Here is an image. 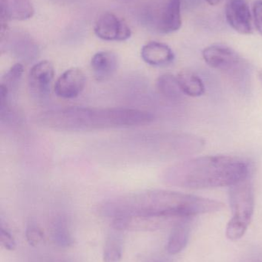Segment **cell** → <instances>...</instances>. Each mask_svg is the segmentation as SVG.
Returning <instances> with one entry per match:
<instances>
[{
    "mask_svg": "<svg viewBox=\"0 0 262 262\" xmlns=\"http://www.w3.org/2000/svg\"><path fill=\"white\" fill-rule=\"evenodd\" d=\"M258 77H259L260 81H261L262 84V70L260 71L259 74H258Z\"/></svg>",
    "mask_w": 262,
    "mask_h": 262,
    "instance_id": "cell-24",
    "label": "cell"
},
{
    "mask_svg": "<svg viewBox=\"0 0 262 262\" xmlns=\"http://www.w3.org/2000/svg\"><path fill=\"white\" fill-rule=\"evenodd\" d=\"M250 166L243 159L229 156H206L181 162L163 174L168 184L185 189L229 186L250 177Z\"/></svg>",
    "mask_w": 262,
    "mask_h": 262,
    "instance_id": "cell-2",
    "label": "cell"
},
{
    "mask_svg": "<svg viewBox=\"0 0 262 262\" xmlns=\"http://www.w3.org/2000/svg\"><path fill=\"white\" fill-rule=\"evenodd\" d=\"M52 239L57 246L67 248L73 244L72 233L66 220H56L52 226Z\"/></svg>",
    "mask_w": 262,
    "mask_h": 262,
    "instance_id": "cell-19",
    "label": "cell"
},
{
    "mask_svg": "<svg viewBox=\"0 0 262 262\" xmlns=\"http://www.w3.org/2000/svg\"><path fill=\"white\" fill-rule=\"evenodd\" d=\"M26 238L31 246L35 247L44 240V232L36 223L30 222L26 226Z\"/></svg>",
    "mask_w": 262,
    "mask_h": 262,
    "instance_id": "cell-20",
    "label": "cell"
},
{
    "mask_svg": "<svg viewBox=\"0 0 262 262\" xmlns=\"http://www.w3.org/2000/svg\"><path fill=\"white\" fill-rule=\"evenodd\" d=\"M0 243L6 250L14 251L16 248L15 238L10 231L3 226V223L1 224V229H0Z\"/></svg>",
    "mask_w": 262,
    "mask_h": 262,
    "instance_id": "cell-21",
    "label": "cell"
},
{
    "mask_svg": "<svg viewBox=\"0 0 262 262\" xmlns=\"http://www.w3.org/2000/svg\"><path fill=\"white\" fill-rule=\"evenodd\" d=\"M91 66L97 81H108L115 75L118 69V57L109 51L97 52L91 60Z\"/></svg>",
    "mask_w": 262,
    "mask_h": 262,
    "instance_id": "cell-10",
    "label": "cell"
},
{
    "mask_svg": "<svg viewBox=\"0 0 262 262\" xmlns=\"http://www.w3.org/2000/svg\"><path fill=\"white\" fill-rule=\"evenodd\" d=\"M229 204L232 218L226 229V236L237 241L246 234L255 210V189L251 177L229 187Z\"/></svg>",
    "mask_w": 262,
    "mask_h": 262,
    "instance_id": "cell-4",
    "label": "cell"
},
{
    "mask_svg": "<svg viewBox=\"0 0 262 262\" xmlns=\"http://www.w3.org/2000/svg\"><path fill=\"white\" fill-rule=\"evenodd\" d=\"M24 73V68L20 63H16L10 68L3 75L0 84V91L6 92L9 97L10 94L16 89Z\"/></svg>",
    "mask_w": 262,
    "mask_h": 262,
    "instance_id": "cell-18",
    "label": "cell"
},
{
    "mask_svg": "<svg viewBox=\"0 0 262 262\" xmlns=\"http://www.w3.org/2000/svg\"><path fill=\"white\" fill-rule=\"evenodd\" d=\"M223 207L215 200L155 189L111 199L102 205L100 212L112 220L132 216L180 219L218 212Z\"/></svg>",
    "mask_w": 262,
    "mask_h": 262,
    "instance_id": "cell-1",
    "label": "cell"
},
{
    "mask_svg": "<svg viewBox=\"0 0 262 262\" xmlns=\"http://www.w3.org/2000/svg\"><path fill=\"white\" fill-rule=\"evenodd\" d=\"M141 56L146 64L152 66H167L175 59L171 48L158 41H151L145 45L142 48Z\"/></svg>",
    "mask_w": 262,
    "mask_h": 262,
    "instance_id": "cell-11",
    "label": "cell"
},
{
    "mask_svg": "<svg viewBox=\"0 0 262 262\" xmlns=\"http://www.w3.org/2000/svg\"><path fill=\"white\" fill-rule=\"evenodd\" d=\"M123 253V242L120 237L117 235H109L103 249V262H121Z\"/></svg>",
    "mask_w": 262,
    "mask_h": 262,
    "instance_id": "cell-17",
    "label": "cell"
},
{
    "mask_svg": "<svg viewBox=\"0 0 262 262\" xmlns=\"http://www.w3.org/2000/svg\"><path fill=\"white\" fill-rule=\"evenodd\" d=\"M180 87L185 95L199 97L204 95L206 87L201 78L195 72L185 70L177 75Z\"/></svg>",
    "mask_w": 262,
    "mask_h": 262,
    "instance_id": "cell-15",
    "label": "cell"
},
{
    "mask_svg": "<svg viewBox=\"0 0 262 262\" xmlns=\"http://www.w3.org/2000/svg\"><path fill=\"white\" fill-rule=\"evenodd\" d=\"M226 17L229 26L238 33H252V15L246 0H229L226 7Z\"/></svg>",
    "mask_w": 262,
    "mask_h": 262,
    "instance_id": "cell-9",
    "label": "cell"
},
{
    "mask_svg": "<svg viewBox=\"0 0 262 262\" xmlns=\"http://www.w3.org/2000/svg\"><path fill=\"white\" fill-rule=\"evenodd\" d=\"M189 219H181L173 226L167 243V252L170 255L180 253L187 246L190 234Z\"/></svg>",
    "mask_w": 262,
    "mask_h": 262,
    "instance_id": "cell-14",
    "label": "cell"
},
{
    "mask_svg": "<svg viewBox=\"0 0 262 262\" xmlns=\"http://www.w3.org/2000/svg\"><path fill=\"white\" fill-rule=\"evenodd\" d=\"M1 16L9 20H26L35 13L32 0H0Z\"/></svg>",
    "mask_w": 262,
    "mask_h": 262,
    "instance_id": "cell-12",
    "label": "cell"
},
{
    "mask_svg": "<svg viewBox=\"0 0 262 262\" xmlns=\"http://www.w3.org/2000/svg\"><path fill=\"white\" fill-rule=\"evenodd\" d=\"M182 0H168L162 12L158 28L163 33L176 32L182 26Z\"/></svg>",
    "mask_w": 262,
    "mask_h": 262,
    "instance_id": "cell-13",
    "label": "cell"
},
{
    "mask_svg": "<svg viewBox=\"0 0 262 262\" xmlns=\"http://www.w3.org/2000/svg\"><path fill=\"white\" fill-rule=\"evenodd\" d=\"M155 115L138 109L72 107L43 112L37 117L38 124L59 130H93L146 125Z\"/></svg>",
    "mask_w": 262,
    "mask_h": 262,
    "instance_id": "cell-3",
    "label": "cell"
},
{
    "mask_svg": "<svg viewBox=\"0 0 262 262\" xmlns=\"http://www.w3.org/2000/svg\"><path fill=\"white\" fill-rule=\"evenodd\" d=\"M86 84L84 72L78 68H72L63 72L55 81L54 92L63 99H72L83 92Z\"/></svg>",
    "mask_w": 262,
    "mask_h": 262,
    "instance_id": "cell-8",
    "label": "cell"
},
{
    "mask_svg": "<svg viewBox=\"0 0 262 262\" xmlns=\"http://www.w3.org/2000/svg\"><path fill=\"white\" fill-rule=\"evenodd\" d=\"M156 87L158 92L169 101L175 102L181 101L185 95L180 87L178 78L171 74H164L158 77Z\"/></svg>",
    "mask_w": 262,
    "mask_h": 262,
    "instance_id": "cell-16",
    "label": "cell"
},
{
    "mask_svg": "<svg viewBox=\"0 0 262 262\" xmlns=\"http://www.w3.org/2000/svg\"><path fill=\"white\" fill-rule=\"evenodd\" d=\"M94 32L97 37L105 41H126L132 35L129 26L111 12L100 15L94 26Z\"/></svg>",
    "mask_w": 262,
    "mask_h": 262,
    "instance_id": "cell-6",
    "label": "cell"
},
{
    "mask_svg": "<svg viewBox=\"0 0 262 262\" xmlns=\"http://www.w3.org/2000/svg\"><path fill=\"white\" fill-rule=\"evenodd\" d=\"M203 56L208 66L243 81L248 74L247 63L232 48L224 45H212L203 50Z\"/></svg>",
    "mask_w": 262,
    "mask_h": 262,
    "instance_id": "cell-5",
    "label": "cell"
},
{
    "mask_svg": "<svg viewBox=\"0 0 262 262\" xmlns=\"http://www.w3.org/2000/svg\"><path fill=\"white\" fill-rule=\"evenodd\" d=\"M253 15L256 29L262 35V0H258L254 3Z\"/></svg>",
    "mask_w": 262,
    "mask_h": 262,
    "instance_id": "cell-22",
    "label": "cell"
},
{
    "mask_svg": "<svg viewBox=\"0 0 262 262\" xmlns=\"http://www.w3.org/2000/svg\"><path fill=\"white\" fill-rule=\"evenodd\" d=\"M55 76L53 64L48 60L39 61L32 66L29 74V87L31 93L39 99L47 98Z\"/></svg>",
    "mask_w": 262,
    "mask_h": 262,
    "instance_id": "cell-7",
    "label": "cell"
},
{
    "mask_svg": "<svg viewBox=\"0 0 262 262\" xmlns=\"http://www.w3.org/2000/svg\"><path fill=\"white\" fill-rule=\"evenodd\" d=\"M206 1L211 6H215V5H218V3H221V0H206Z\"/></svg>",
    "mask_w": 262,
    "mask_h": 262,
    "instance_id": "cell-23",
    "label": "cell"
}]
</instances>
